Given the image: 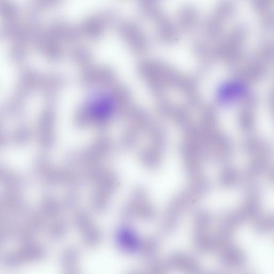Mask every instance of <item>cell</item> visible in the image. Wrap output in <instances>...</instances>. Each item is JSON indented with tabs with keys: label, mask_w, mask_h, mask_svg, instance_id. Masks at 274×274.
<instances>
[{
	"label": "cell",
	"mask_w": 274,
	"mask_h": 274,
	"mask_svg": "<svg viewBox=\"0 0 274 274\" xmlns=\"http://www.w3.org/2000/svg\"><path fill=\"white\" fill-rule=\"evenodd\" d=\"M111 100L107 98L100 97L96 99L92 104L93 114L98 117H104L109 113L111 109Z\"/></svg>",
	"instance_id": "1"
}]
</instances>
